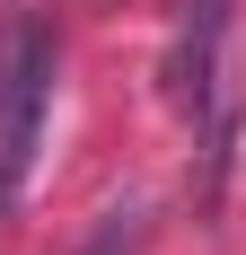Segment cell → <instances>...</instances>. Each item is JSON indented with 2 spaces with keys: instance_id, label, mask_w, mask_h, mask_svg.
<instances>
[{
  "instance_id": "1",
  "label": "cell",
  "mask_w": 246,
  "mask_h": 255,
  "mask_svg": "<svg viewBox=\"0 0 246 255\" xmlns=\"http://www.w3.org/2000/svg\"><path fill=\"white\" fill-rule=\"evenodd\" d=\"M229 9L238 0H176V35H167V97L185 106V124L202 141V203L220 194L229 150H238V115H246L238 62H229Z\"/></svg>"
},
{
  "instance_id": "2",
  "label": "cell",
  "mask_w": 246,
  "mask_h": 255,
  "mask_svg": "<svg viewBox=\"0 0 246 255\" xmlns=\"http://www.w3.org/2000/svg\"><path fill=\"white\" fill-rule=\"evenodd\" d=\"M53 79H62V44L44 18H9L0 26V220L26 203V176L44 158V115H53Z\"/></svg>"
},
{
  "instance_id": "3",
  "label": "cell",
  "mask_w": 246,
  "mask_h": 255,
  "mask_svg": "<svg viewBox=\"0 0 246 255\" xmlns=\"http://www.w3.org/2000/svg\"><path fill=\"white\" fill-rule=\"evenodd\" d=\"M79 255H141V211H115V220H106Z\"/></svg>"
}]
</instances>
